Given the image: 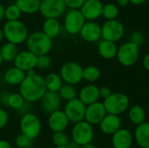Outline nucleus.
I'll return each mask as SVG.
<instances>
[{
    "instance_id": "obj_1",
    "label": "nucleus",
    "mask_w": 149,
    "mask_h": 148,
    "mask_svg": "<svg viewBox=\"0 0 149 148\" xmlns=\"http://www.w3.org/2000/svg\"><path fill=\"white\" fill-rule=\"evenodd\" d=\"M46 92L44 78L37 74L34 70L26 72L24 81L19 85V93L28 103L37 102Z\"/></svg>"
},
{
    "instance_id": "obj_2",
    "label": "nucleus",
    "mask_w": 149,
    "mask_h": 148,
    "mask_svg": "<svg viewBox=\"0 0 149 148\" xmlns=\"http://www.w3.org/2000/svg\"><path fill=\"white\" fill-rule=\"evenodd\" d=\"M2 29L3 38H6L7 42L16 45L26 42L29 36L27 26L20 20L6 21Z\"/></svg>"
},
{
    "instance_id": "obj_3",
    "label": "nucleus",
    "mask_w": 149,
    "mask_h": 148,
    "mask_svg": "<svg viewBox=\"0 0 149 148\" xmlns=\"http://www.w3.org/2000/svg\"><path fill=\"white\" fill-rule=\"evenodd\" d=\"M27 50L37 57L47 55L52 47V39L43 31H34L29 34L26 40Z\"/></svg>"
},
{
    "instance_id": "obj_4",
    "label": "nucleus",
    "mask_w": 149,
    "mask_h": 148,
    "mask_svg": "<svg viewBox=\"0 0 149 148\" xmlns=\"http://www.w3.org/2000/svg\"><path fill=\"white\" fill-rule=\"evenodd\" d=\"M140 56V46L130 41L122 44L117 51V58L120 65L130 67L136 64Z\"/></svg>"
},
{
    "instance_id": "obj_5",
    "label": "nucleus",
    "mask_w": 149,
    "mask_h": 148,
    "mask_svg": "<svg viewBox=\"0 0 149 148\" xmlns=\"http://www.w3.org/2000/svg\"><path fill=\"white\" fill-rule=\"evenodd\" d=\"M83 69L79 63L68 61L61 65L59 75L65 84L75 85L83 80Z\"/></svg>"
},
{
    "instance_id": "obj_6",
    "label": "nucleus",
    "mask_w": 149,
    "mask_h": 148,
    "mask_svg": "<svg viewBox=\"0 0 149 148\" xmlns=\"http://www.w3.org/2000/svg\"><path fill=\"white\" fill-rule=\"evenodd\" d=\"M19 126L21 133L31 140H35L42 130V124L39 118L31 113H25L22 116Z\"/></svg>"
},
{
    "instance_id": "obj_7",
    "label": "nucleus",
    "mask_w": 149,
    "mask_h": 148,
    "mask_svg": "<svg viewBox=\"0 0 149 148\" xmlns=\"http://www.w3.org/2000/svg\"><path fill=\"white\" fill-rule=\"evenodd\" d=\"M103 105L107 113L119 116L128 109L129 99L124 93L115 92L112 93L107 99H104Z\"/></svg>"
},
{
    "instance_id": "obj_8",
    "label": "nucleus",
    "mask_w": 149,
    "mask_h": 148,
    "mask_svg": "<svg viewBox=\"0 0 149 148\" xmlns=\"http://www.w3.org/2000/svg\"><path fill=\"white\" fill-rule=\"evenodd\" d=\"M94 136V132L92 125L86 120L78 122L74 125L72 130V140L80 147L92 143Z\"/></svg>"
},
{
    "instance_id": "obj_9",
    "label": "nucleus",
    "mask_w": 149,
    "mask_h": 148,
    "mask_svg": "<svg viewBox=\"0 0 149 148\" xmlns=\"http://www.w3.org/2000/svg\"><path fill=\"white\" fill-rule=\"evenodd\" d=\"M65 9L64 0H41L39 12L45 19H58L63 16L65 12Z\"/></svg>"
},
{
    "instance_id": "obj_10",
    "label": "nucleus",
    "mask_w": 149,
    "mask_h": 148,
    "mask_svg": "<svg viewBox=\"0 0 149 148\" xmlns=\"http://www.w3.org/2000/svg\"><path fill=\"white\" fill-rule=\"evenodd\" d=\"M125 33V28L119 20H108L101 26V38L104 40L117 42L122 38Z\"/></svg>"
},
{
    "instance_id": "obj_11",
    "label": "nucleus",
    "mask_w": 149,
    "mask_h": 148,
    "mask_svg": "<svg viewBox=\"0 0 149 148\" xmlns=\"http://www.w3.org/2000/svg\"><path fill=\"white\" fill-rule=\"evenodd\" d=\"M86 19L79 10H70L64 17V29L71 35H76L80 32Z\"/></svg>"
},
{
    "instance_id": "obj_12",
    "label": "nucleus",
    "mask_w": 149,
    "mask_h": 148,
    "mask_svg": "<svg viewBox=\"0 0 149 148\" xmlns=\"http://www.w3.org/2000/svg\"><path fill=\"white\" fill-rule=\"evenodd\" d=\"M86 106L83 104L79 98H76L72 100L67 101L64 113H65L69 122H72L74 124L85 120Z\"/></svg>"
},
{
    "instance_id": "obj_13",
    "label": "nucleus",
    "mask_w": 149,
    "mask_h": 148,
    "mask_svg": "<svg viewBox=\"0 0 149 148\" xmlns=\"http://www.w3.org/2000/svg\"><path fill=\"white\" fill-rule=\"evenodd\" d=\"M107 114V113L103 103L97 101L93 104L86 106L85 120L92 126L97 125L101 122Z\"/></svg>"
},
{
    "instance_id": "obj_14",
    "label": "nucleus",
    "mask_w": 149,
    "mask_h": 148,
    "mask_svg": "<svg viewBox=\"0 0 149 148\" xmlns=\"http://www.w3.org/2000/svg\"><path fill=\"white\" fill-rule=\"evenodd\" d=\"M37 56L29 51H22L18 52L16 58L14 59V66L27 72L29 71L34 70L37 67Z\"/></svg>"
},
{
    "instance_id": "obj_15",
    "label": "nucleus",
    "mask_w": 149,
    "mask_h": 148,
    "mask_svg": "<svg viewBox=\"0 0 149 148\" xmlns=\"http://www.w3.org/2000/svg\"><path fill=\"white\" fill-rule=\"evenodd\" d=\"M102 10L103 3L100 0H86L79 10L86 20L94 21L102 16Z\"/></svg>"
},
{
    "instance_id": "obj_16",
    "label": "nucleus",
    "mask_w": 149,
    "mask_h": 148,
    "mask_svg": "<svg viewBox=\"0 0 149 148\" xmlns=\"http://www.w3.org/2000/svg\"><path fill=\"white\" fill-rule=\"evenodd\" d=\"M79 34L81 38L86 42H97L101 38V26L94 21L86 22Z\"/></svg>"
},
{
    "instance_id": "obj_17",
    "label": "nucleus",
    "mask_w": 149,
    "mask_h": 148,
    "mask_svg": "<svg viewBox=\"0 0 149 148\" xmlns=\"http://www.w3.org/2000/svg\"><path fill=\"white\" fill-rule=\"evenodd\" d=\"M61 98L58 92H48L45 93V95L40 99L42 109L45 113L51 114L58 110H59L61 106Z\"/></svg>"
},
{
    "instance_id": "obj_18",
    "label": "nucleus",
    "mask_w": 149,
    "mask_h": 148,
    "mask_svg": "<svg viewBox=\"0 0 149 148\" xmlns=\"http://www.w3.org/2000/svg\"><path fill=\"white\" fill-rule=\"evenodd\" d=\"M69 124V120L64 111L58 110L49 114L48 126L53 133L65 132Z\"/></svg>"
},
{
    "instance_id": "obj_19",
    "label": "nucleus",
    "mask_w": 149,
    "mask_h": 148,
    "mask_svg": "<svg viewBox=\"0 0 149 148\" xmlns=\"http://www.w3.org/2000/svg\"><path fill=\"white\" fill-rule=\"evenodd\" d=\"M121 120L118 115L107 114L100 123V128L101 132L107 135L114 134L118 130L120 129Z\"/></svg>"
},
{
    "instance_id": "obj_20",
    "label": "nucleus",
    "mask_w": 149,
    "mask_h": 148,
    "mask_svg": "<svg viewBox=\"0 0 149 148\" xmlns=\"http://www.w3.org/2000/svg\"><path fill=\"white\" fill-rule=\"evenodd\" d=\"M133 135L127 130L120 128L112 137V145L113 148H130L133 144Z\"/></svg>"
},
{
    "instance_id": "obj_21",
    "label": "nucleus",
    "mask_w": 149,
    "mask_h": 148,
    "mask_svg": "<svg viewBox=\"0 0 149 148\" xmlns=\"http://www.w3.org/2000/svg\"><path fill=\"white\" fill-rule=\"evenodd\" d=\"M99 99L100 88L95 85H87L84 86L79 92V99L86 106H89L97 102Z\"/></svg>"
},
{
    "instance_id": "obj_22",
    "label": "nucleus",
    "mask_w": 149,
    "mask_h": 148,
    "mask_svg": "<svg viewBox=\"0 0 149 148\" xmlns=\"http://www.w3.org/2000/svg\"><path fill=\"white\" fill-rule=\"evenodd\" d=\"M26 76V72L13 66L9 68L3 74V79L10 85H20Z\"/></svg>"
},
{
    "instance_id": "obj_23",
    "label": "nucleus",
    "mask_w": 149,
    "mask_h": 148,
    "mask_svg": "<svg viewBox=\"0 0 149 148\" xmlns=\"http://www.w3.org/2000/svg\"><path fill=\"white\" fill-rule=\"evenodd\" d=\"M134 137L141 148H149V122H143L136 126Z\"/></svg>"
},
{
    "instance_id": "obj_24",
    "label": "nucleus",
    "mask_w": 149,
    "mask_h": 148,
    "mask_svg": "<svg viewBox=\"0 0 149 148\" xmlns=\"http://www.w3.org/2000/svg\"><path fill=\"white\" fill-rule=\"evenodd\" d=\"M99 54L105 59H113L116 57L118 47L115 43L102 39L98 44Z\"/></svg>"
},
{
    "instance_id": "obj_25",
    "label": "nucleus",
    "mask_w": 149,
    "mask_h": 148,
    "mask_svg": "<svg viewBox=\"0 0 149 148\" xmlns=\"http://www.w3.org/2000/svg\"><path fill=\"white\" fill-rule=\"evenodd\" d=\"M43 32L49 37L51 39L58 36L61 31V25L58 19L55 18H46L42 25Z\"/></svg>"
},
{
    "instance_id": "obj_26",
    "label": "nucleus",
    "mask_w": 149,
    "mask_h": 148,
    "mask_svg": "<svg viewBox=\"0 0 149 148\" xmlns=\"http://www.w3.org/2000/svg\"><path fill=\"white\" fill-rule=\"evenodd\" d=\"M41 0H16L15 4L24 14H34L39 11Z\"/></svg>"
},
{
    "instance_id": "obj_27",
    "label": "nucleus",
    "mask_w": 149,
    "mask_h": 148,
    "mask_svg": "<svg viewBox=\"0 0 149 148\" xmlns=\"http://www.w3.org/2000/svg\"><path fill=\"white\" fill-rule=\"evenodd\" d=\"M45 85L46 87V91L58 92L59 89L63 85V80L59 74L57 73H49L45 78H44Z\"/></svg>"
},
{
    "instance_id": "obj_28",
    "label": "nucleus",
    "mask_w": 149,
    "mask_h": 148,
    "mask_svg": "<svg viewBox=\"0 0 149 148\" xmlns=\"http://www.w3.org/2000/svg\"><path fill=\"white\" fill-rule=\"evenodd\" d=\"M17 45L13 44L11 43H5L0 48V54L2 57L3 61L5 62H12L16 58L17 55L18 54Z\"/></svg>"
},
{
    "instance_id": "obj_29",
    "label": "nucleus",
    "mask_w": 149,
    "mask_h": 148,
    "mask_svg": "<svg viewBox=\"0 0 149 148\" xmlns=\"http://www.w3.org/2000/svg\"><path fill=\"white\" fill-rule=\"evenodd\" d=\"M128 117L132 123L139 126L145 122L146 113L143 107H141V106H133L128 111Z\"/></svg>"
},
{
    "instance_id": "obj_30",
    "label": "nucleus",
    "mask_w": 149,
    "mask_h": 148,
    "mask_svg": "<svg viewBox=\"0 0 149 148\" xmlns=\"http://www.w3.org/2000/svg\"><path fill=\"white\" fill-rule=\"evenodd\" d=\"M27 103L28 102H26L24 99V98L21 96L19 92L10 93L7 100V106L17 111H23Z\"/></svg>"
},
{
    "instance_id": "obj_31",
    "label": "nucleus",
    "mask_w": 149,
    "mask_h": 148,
    "mask_svg": "<svg viewBox=\"0 0 149 148\" xmlns=\"http://www.w3.org/2000/svg\"><path fill=\"white\" fill-rule=\"evenodd\" d=\"M100 78V71L94 65H89L83 69V79L89 83H94Z\"/></svg>"
},
{
    "instance_id": "obj_32",
    "label": "nucleus",
    "mask_w": 149,
    "mask_h": 148,
    "mask_svg": "<svg viewBox=\"0 0 149 148\" xmlns=\"http://www.w3.org/2000/svg\"><path fill=\"white\" fill-rule=\"evenodd\" d=\"M58 94L61 98V99L70 101L77 98L78 92L74 85H68V84H63L61 88L58 91Z\"/></svg>"
},
{
    "instance_id": "obj_33",
    "label": "nucleus",
    "mask_w": 149,
    "mask_h": 148,
    "mask_svg": "<svg viewBox=\"0 0 149 148\" xmlns=\"http://www.w3.org/2000/svg\"><path fill=\"white\" fill-rule=\"evenodd\" d=\"M22 12L15 3H11L4 8V17L7 21H16L19 20Z\"/></svg>"
},
{
    "instance_id": "obj_34",
    "label": "nucleus",
    "mask_w": 149,
    "mask_h": 148,
    "mask_svg": "<svg viewBox=\"0 0 149 148\" xmlns=\"http://www.w3.org/2000/svg\"><path fill=\"white\" fill-rule=\"evenodd\" d=\"M118 14H119V9L115 4L111 3L103 4L102 16L107 19V21L115 19Z\"/></svg>"
},
{
    "instance_id": "obj_35",
    "label": "nucleus",
    "mask_w": 149,
    "mask_h": 148,
    "mask_svg": "<svg viewBox=\"0 0 149 148\" xmlns=\"http://www.w3.org/2000/svg\"><path fill=\"white\" fill-rule=\"evenodd\" d=\"M52 140L55 147H67L70 142L69 137L65 132L54 133Z\"/></svg>"
},
{
    "instance_id": "obj_36",
    "label": "nucleus",
    "mask_w": 149,
    "mask_h": 148,
    "mask_svg": "<svg viewBox=\"0 0 149 148\" xmlns=\"http://www.w3.org/2000/svg\"><path fill=\"white\" fill-rule=\"evenodd\" d=\"M33 140H30L24 134L20 133L19 135L17 136L15 140V144L18 148H31L32 147V142Z\"/></svg>"
},
{
    "instance_id": "obj_37",
    "label": "nucleus",
    "mask_w": 149,
    "mask_h": 148,
    "mask_svg": "<svg viewBox=\"0 0 149 148\" xmlns=\"http://www.w3.org/2000/svg\"><path fill=\"white\" fill-rule=\"evenodd\" d=\"M52 65V59L48 55H42L37 58V67L40 70H46Z\"/></svg>"
},
{
    "instance_id": "obj_38",
    "label": "nucleus",
    "mask_w": 149,
    "mask_h": 148,
    "mask_svg": "<svg viewBox=\"0 0 149 148\" xmlns=\"http://www.w3.org/2000/svg\"><path fill=\"white\" fill-rule=\"evenodd\" d=\"M86 0H64L65 7L70 10H80Z\"/></svg>"
},
{
    "instance_id": "obj_39",
    "label": "nucleus",
    "mask_w": 149,
    "mask_h": 148,
    "mask_svg": "<svg viewBox=\"0 0 149 148\" xmlns=\"http://www.w3.org/2000/svg\"><path fill=\"white\" fill-rule=\"evenodd\" d=\"M8 121H9L8 113L4 109L0 107V130L6 126V125L8 124Z\"/></svg>"
},
{
    "instance_id": "obj_40",
    "label": "nucleus",
    "mask_w": 149,
    "mask_h": 148,
    "mask_svg": "<svg viewBox=\"0 0 149 148\" xmlns=\"http://www.w3.org/2000/svg\"><path fill=\"white\" fill-rule=\"evenodd\" d=\"M111 94H112V92H111L110 88H108L107 86H103V87L100 88V98L106 99Z\"/></svg>"
},
{
    "instance_id": "obj_41",
    "label": "nucleus",
    "mask_w": 149,
    "mask_h": 148,
    "mask_svg": "<svg viewBox=\"0 0 149 148\" xmlns=\"http://www.w3.org/2000/svg\"><path fill=\"white\" fill-rule=\"evenodd\" d=\"M9 94L10 92H3L0 94V102L4 106H7V100H8Z\"/></svg>"
},
{
    "instance_id": "obj_42",
    "label": "nucleus",
    "mask_w": 149,
    "mask_h": 148,
    "mask_svg": "<svg viewBox=\"0 0 149 148\" xmlns=\"http://www.w3.org/2000/svg\"><path fill=\"white\" fill-rule=\"evenodd\" d=\"M142 39H143L142 35L141 33H139V32H135L133 35V40H132V42H134V43H135V44H137L139 45L141 43Z\"/></svg>"
},
{
    "instance_id": "obj_43",
    "label": "nucleus",
    "mask_w": 149,
    "mask_h": 148,
    "mask_svg": "<svg viewBox=\"0 0 149 148\" xmlns=\"http://www.w3.org/2000/svg\"><path fill=\"white\" fill-rule=\"evenodd\" d=\"M143 66H144V68L147 70V71H148L149 72V53L148 54H146L145 56H144V58H143Z\"/></svg>"
},
{
    "instance_id": "obj_44",
    "label": "nucleus",
    "mask_w": 149,
    "mask_h": 148,
    "mask_svg": "<svg viewBox=\"0 0 149 148\" xmlns=\"http://www.w3.org/2000/svg\"><path fill=\"white\" fill-rule=\"evenodd\" d=\"M0 148H12V147L7 140H0Z\"/></svg>"
},
{
    "instance_id": "obj_45",
    "label": "nucleus",
    "mask_w": 149,
    "mask_h": 148,
    "mask_svg": "<svg viewBox=\"0 0 149 148\" xmlns=\"http://www.w3.org/2000/svg\"><path fill=\"white\" fill-rule=\"evenodd\" d=\"M147 0H129V3L135 4V5H141V4H143Z\"/></svg>"
},
{
    "instance_id": "obj_46",
    "label": "nucleus",
    "mask_w": 149,
    "mask_h": 148,
    "mask_svg": "<svg viewBox=\"0 0 149 148\" xmlns=\"http://www.w3.org/2000/svg\"><path fill=\"white\" fill-rule=\"evenodd\" d=\"M117 3L120 6H127L129 3V0H117Z\"/></svg>"
},
{
    "instance_id": "obj_47",
    "label": "nucleus",
    "mask_w": 149,
    "mask_h": 148,
    "mask_svg": "<svg viewBox=\"0 0 149 148\" xmlns=\"http://www.w3.org/2000/svg\"><path fill=\"white\" fill-rule=\"evenodd\" d=\"M67 147L68 148H81V147L78 144H76L75 142L73 141H70L69 144L67 145Z\"/></svg>"
},
{
    "instance_id": "obj_48",
    "label": "nucleus",
    "mask_w": 149,
    "mask_h": 148,
    "mask_svg": "<svg viewBox=\"0 0 149 148\" xmlns=\"http://www.w3.org/2000/svg\"><path fill=\"white\" fill-rule=\"evenodd\" d=\"M4 17V7L0 3V21Z\"/></svg>"
},
{
    "instance_id": "obj_49",
    "label": "nucleus",
    "mask_w": 149,
    "mask_h": 148,
    "mask_svg": "<svg viewBox=\"0 0 149 148\" xmlns=\"http://www.w3.org/2000/svg\"><path fill=\"white\" fill-rule=\"evenodd\" d=\"M81 148H96V147H95V146H94V145H93L92 143H90V144H87V145L82 146Z\"/></svg>"
},
{
    "instance_id": "obj_50",
    "label": "nucleus",
    "mask_w": 149,
    "mask_h": 148,
    "mask_svg": "<svg viewBox=\"0 0 149 148\" xmlns=\"http://www.w3.org/2000/svg\"><path fill=\"white\" fill-rule=\"evenodd\" d=\"M3 38V29H2V28L0 27V43L2 42Z\"/></svg>"
},
{
    "instance_id": "obj_51",
    "label": "nucleus",
    "mask_w": 149,
    "mask_h": 148,
    "mask_svg": "<svg viewBox=\"0 0 149 148\" xmlns=\"http://www.w3.org/2000/svg\"><path fill=\"white\" fill-rule=\"evenodd\" d=\"M2 63H3V59H2V57H1V54H0V66L2 65Z\"/></svg>"
},
{
    "instance_id": "obj_52",
    "label": "nucleus",
    "mask_w": 149,
    "mask_h": 148,
    "mask_svg": "<svg viewBox=\"0 0 149 148\" xmlns=\"http://www.w3.org/2000/svg\"><path fill=\"white\" fill-rule=\"evenodd\" d=\"M55 148H68L67 147H55Z\"/></svg>"
}]
</instances>
